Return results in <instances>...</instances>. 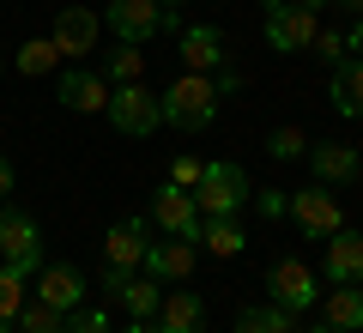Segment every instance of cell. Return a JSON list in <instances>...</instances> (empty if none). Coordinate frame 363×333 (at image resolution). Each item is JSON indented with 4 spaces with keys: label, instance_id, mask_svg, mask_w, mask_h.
Segmentation results:
<instances>
[{
    "label": "cell",
    "instance_id": "cell-1",
    "mask_svg": "<svg viewBox=\"0 0 363 333\" xmlns=\"http://www.w3.org/2000/svg\"><path fill=\"white\" fill-rule=\"evenodd\" d=\"M157 103H164V128H176V133H206L218 121L212 73H182L169 91H157Z\"/></svg>",
    "mask_w": 363,
    "mask_h": 333
},
{
    "label": "cell",
    "instance_id": "cell-2",
    "mask_svg": "<svg viewBox=\"0 0 363 333\" xmlns=\"http://www.w3.org/2000/svg\"><path fill=\"white\" fill-rule=\"evenodd\" d=\"M194 206H200V218H236L255 194H248V176H242V164H206L200 170V182L194 188Z\"/></svg>",
    "mask_w": 363,
    "mask_h": 333
},
{
    "label": "cell",
    "instance_id": "cell-3",
    "mask_svg": "<svg viewBox=\"0 0 363 333\" xmlns=\"http://www.w3.org/2000/svg\"><path fill=\"white\" fill-rule=\"evenodd\" d=\"M0 267H13L18 279L43 273V231H37V218L18 212V206H0Z\"/></svg>",
    "mask_w": 363,
    "mask_h": 333
},
{
    "label": "cell",
    "instance_id": "cell-4",
    "mask_svg": "<svg viewBox=\"0 0 363 333\" xmlns=\"http://www.w3.org/2000/svg\"><path fill=\"white\" fill-rule=\"evenodd\" d=\"M285 218L297 224L303 236H315V243H327L333 231H345V206H339V194L327 188V182H315V188H297V194H285Z\"/></svg>",
    "mask_w": 363,
    "mask_h": 333
},
{
    "label": "cell",
    "instance_id": "cell-5",
    "mask_svg": "<svg viewBox=\"0 0 363 333\" xmlns=\"http://www.w3.org/2000/svg\"><path fill=\"white\" fill-rule=\"evenodd\" d=\"M109 128L128 133V140H145V133H157V121H164V103H157V91H145L140 79L133 85H109Z\"/></svg>",
    "mask_w": 363,
    "mask_h": 333
},
{
    "label": "cell",
    "instance_id": "cell-6",
    "mask_svg": "<svg viewBox=\"0 0 363 333\" xmlns=\"http://www.w3.org/2000/svg\"><path fill=\"white\" fill-rule=\"evenodd\" d=\"M267 291H272V303L291 309V315H303V309L321 303V279H315V267L297 261V255H279L267 267Z\"/></svg>",
    "mask_w": 363,
    "mask_h": 333
},
{
    "label": "cell",
    "instance_id": "cell-7",
    "mask_svg": "<svg viewBox=\"0 0 363 333\" xmlns=\"http://www.w3.org/2000/svg\"><path fill=\"white\" fill-rule=\"evenodd\" d=\"M109 31H116L121 43H152L157 31H176V13L169 6H157V0H109Z\"/></svg>",
    "mask_w": 363,
    "mask_h": 333
},
{
    "label": "cell",
    "instance_id": "cell-8",
    "mask_svg": "<svg viewBox=\"0 0 363 333\" xmlns=\"http://www.w3.org/2000/svg\"><path fill=\"white\" fill-rule=\"evenodd\" d=\"M315 31H321V13H309V6H291V0H272L267 6V49L303 55L315 43Z\"/></svg>",
    "mask_w": 363,
    "mask_h": 333
},
{
    "label": "cell",
    "instance_id": "cell-9",
    "mask_svg": "<svg viewBox=\"0 0 363 333\" xmlns=\"http://www.w3.org/2000/svg\"><path fill=\"white\" fill-rule=\"evenodd\" d=\"M152 218H157V231H169V236H188V243H200V206H194V194L188 188H176V182H164V188L152 194Z\"/></svg>",
    "mask_w": 363,
    "mask_h": 333
},
{
    "label": "cell",
    "instance_id": "cell-10",
    "mask_svg": "<svg viewBox=\"0 0 363 333\" xmlns=\"http://www.w3.org/2000/svg\"><path fill=\"white\" fill-rule=\"evenodd\" d=\"M309 170H315V182L339 188V182H357L363 176V152L345 146V140H309Z\"/></svg>",
    "mask_w": 363,
    "mask_h": 333
},
{
    "label": "cell",
    "instance_id": "cell-11",
    "mask_svg": "<svg viewBox=\"0 0 363 333\" xmlns=\"http://www.w3.org/2000/svg\"><path fill=\"white\" fill-rule=\"evenodd\" d=\"M49 37H55V49H61V55H91V49H97V37H104V13H91V6H61Z\"/></svg>",
    "mask_w": 363,
    "mask_h": 333
},
{
    "label": "cell",
    "instance_id": "cell-12",
    "mask_svg": "<svg viewBox=\"0 0 363 333\" xmlns=\"http://www.w3.org/2000/svg\"><path fill=\"white\" fill-rule=\"evenodd\" d=\"M194 261H200V243L169 236V243H145V261H140V267L152 273L157 285H182L188 273H194Z\"/></svg>",
    "mask_w": 363,
    "mask_h": 333
},
{
    "label": "cell",
    "instance_id": "cell-13",
    "mask_svg": "<svg viewBox=\"0 0 363 333\" xmlns=\"http://www.w3.org/2000/svg\"><path fill=\"white\" fill-rule=\"evenodd\" d=\"M145 261V218H121L104 236V273H133Z\"/></svg>",
    "mask_w": 363,
    "mask_h": 333
},
{
    "label": "cell",
    "instance_id": "cell-14",
    "mask_svg": "<svg viewBox=\"0 0 363 333\" xmlns=\"http://www.w3.org/2000/svg\"><path fill=\"white\" fill-rule=\"evenodd\" d=\"M321 273L333 285H357L363 279V236L357 231H333L327 236V255H321Z\"/></svg>",
    "mask_w": 363,
    "mask_h": 333
},
{
    "label": "cell",
    "instance_id": "cell-15",
    "mask_svg": "<svg viewBox=\"0 0 363 333\" xmlns=\"http://www.w3.org/2000/svg\"><path fill=\"white\" fill-rule=\"evenodd\" d=\"M182 67L188 73H218L224 67V31L218 25H188L182 31Z\"/></svg>",
    "mask_w": 363,
    "mask_h": 333
},
{
    "label": "cell",
    "instance_id": "cell-16",
    "mask_svg": "<svg viewBox=\"0 0 363 333\" xmlns=\"http://www.w3.org/2000/svg\"><path fill=\"white\" fill-rule=\"evenodd\" d=\"M109 297H121V309H128L133 321H157V303H164V291H157L152 273H145V279H133V273H109Z\"/></svg>",
    "mask_w": 363,
    "mask_h": 333
},
{
    "label": "cell",
    "instance_id": "cell-17",
    "mask_svg": "<svg viewBox=\"0 0 363 333\" xmlns=\"http://www.w3.org/2000/svg\"><path fill=\"white\" fill-rule=\"evenodd\" d=\"M61 109H73V116L109 109V79L104 73H61Z\"/></svg>",
    "mask_w": 363,
    "mask_h": 333
},
{
    "label": "cell",
    "instance_id": "cell-18",
    "mask_svg": "<svg viewBox=\"0 0 363 333\" xmlns=\"http://www.w3.org/2000/svg\"><path fill=\"white\" fill-rule=\"evenodd\" d=\"M37 297L49 309H61V315H73V309L85 303V279H79V267H43L37 273Z\"/></svg>",
    "mask_w": 363,
    "mask_h": 333
},
{
    "label": "cell",
    "instance_id": "cell-19",
    "mask_svg": "<svg viewBox=\"0 0 363 333\" xmlns=\"http://www.w3.org/2000/svg\"><path fill=\"white\" fill-rule=\"evenodd\" d=\"M157 327L164 333H206V303L194 291H164L157 303Z\"/></svg>",
    "mask_w": 363,
    "mask_h": 333
},
{
    "label": "cell",
    "instance_id": "cell-20",
    "mask_svg": "<svg viewBox=\"0 0 363 333\" xmlns=\"http://www.w3.org/2000/svg\"><path fill=\"white\" fill-rule=\"evenodd\" d=\"M327 91H333V109H339V116L363 121V61H357V55L333 61V79H327Z\"/></svg>",
    "mask_w": 363,
    "mask_h": 333
},
{
    "label": "cell",
    "instance_id": "cell-21",
    "mask_svg": "<svg viewBox=\"0 0 363 333\" xmlns=\"http://www.w3.org/2000/svg\"><path fill=\"white\" fill-rule=\"evenodd\" d=\"M321 321L339 333H357L363 327V291L357 285H333V291H321Z\"/></svg>",
    "mask_w": 363,
    "mask_h": 333
},
{
    "label": "cell",
    "instance_id": "cell-22",
    "mask_svg": "<svg viewBox=\"0 0 363 333\" xmlns=\"http://www.w3.org/2000/svg\"><path fill=\"white\" fill-rule=\"evenodd\" d=\"M55 67H61L55 37H30V43H18V49H13V73L18 79H43V73H55Z\"/></svg>",
    "mask_w": 363,
    "mask_h": 333
},
{
    "label": "cell",
    "instance_id": "cell-23",
    "mask_svg": "<svg viewBox=\"0 0 363 333\" xmlns=\"http://www.w3.org/2000/svg\"><path fill=\"white\" fill-rule=\"evenodd\" d=\"M200 243H206V255L236 261V255L248 249V231L236 224V218H206V224H200Z\"/></svg>",
    "mask_w": 363,
    "mask_h": 333
},
{
    "label": "cell",
    "instance_id": "cell-24",
    "mask_svg": "<svg viewBox=\"0 0 363 333\" xmlns=\"http://www.w3.org/2000/svg\"><path fill=\"white\" fill-rule=\"evenodd\" d=\"M236 333H297V315L279 303H248L236 315Z\"/></svg>",
    "mask_w": 363,
    "mask_h": 333
},
{
    "label": "cell",
    "instance_id": "cell-25",
    "mask_svg": "<svg viewBox=\"0 0 363 333\" xmlns=\"http://www.w3.org/2000/svg\"><path fill=\"white\" fill-rule=\"evenodd\" d=\"M13 327L18 333H55V327H67V315H61V309H49L43 297H25V309L13 315Z\"/></svg>",
    "mask_w": 363,
    "mask_h": 333
},
{
    "label": "cell",
    "instance_id": "cell-26",
    "mask_svg": "<svg viewBox=\"0 0 363 333\" xmlns=\"http://www.w3.org/2000/svg\"><path fill=\"white\" fill-rule=\"evenodd\" d=\"M109 85H133V79H145V55H140V43H121L116 55H109Z\"/></svg>",
    "mask_w": 363,
    "mask_h": 333
},
{
    "label": "cell",
    "instance_id": "cell-27",
    "mask_svg": "<svg viewBox=\"0 0 363 333\" xmlns=\"http://www.w3.org/2000/svg\"><path fill=\"white\" fill-rule=\"evenodd\" d=\"M267 152L279 158V164H297V158H309V133H303V128H272L267 133Z\"/></svg>",
    "mask_w": 363,
    "mask_h": 333
},
{
    "label": "cell",
    "instance_id": "cell-28",
    "mask_svg": "<svg viewBox=\"0 0 363 333\" xmlns=\"http://www.w3.org/2000/svg\"><path fill=\"white\" fill-rule=\"evenodd\" d=\"M25 297H30V279H18L13 267H0V321H13L25 309Z\"/></svg>",
    "mask_w": 363,
    "mask_h": 333
},
{
    "label": "cell",
    "instance_id": "cell-29",
    "mask_svg": "<svg viewBox=\"0 0 363 333\" xmlns=\"http://www.w3.org/2000/svg\"><path fill=\"white\" fill-rule=\"evenodd\" d=\"M67 333H116V327H109L104 309H85V303H79L73 315H67Z\"/></svg>",
    "mask_w": 363,
    "mask_h": 333
},
{
    "label": "cell",
    "instance_id": "cell-30",
    "mask_svg": "<svg viewBox=\"0 0 363 333\" xmlns=\"http://www.w3.org/2000/svg\"><path fill=\"white\" fill-rule=\"evenodd\" d=\"M309 55H321L327 67H333V61H345V31H315V43H309Z\"/></svg>",
    "mask_w": 363,
    "mask_h": 333
},
{
    "label": "cell",
    "instance_id": "cell-31",
    "mask_svg": "<svg viewBox=\"0 0 363 333\" xmlns=\"http://www.w3.org/2000/svg\"><path fill=\"white\" fill-rule=\"evenodd\" d=\"M200 170H206V164H200L194 152H176V164H169V182H176V188H194Z\"/></svg>",
    "mask_w": 363,
    "mask_h": 333
},
{
    "label": "cell",
    "instance_id": "cell-32",
    "mask_svg": "<svg viewBox=\"0 0 363 333\" xmlns=\"http://www.w3.org/2000/svg\"><path fill=\"white\" fill-rule=\"evenodd\" d=\"M285 194H291V188H260V194H255L260 218H285Z\"/></svg>",
    "mask_w": 363,
    "mask_h": 333
},
{
    "label": "cell",
    "instance_id": "cell-33",
    "mask_svg": "<svg viewBox=\"0 0 363 333\" xmlns=\"http://www.w3.org/2000/svg\"><path fill=\"white\" fill-rule=\"evenodd\" d=\"M345 55H357V61H363V18L345 31Z\"/></svg>",
    "mask_w": 363,
    "mask_h": 333
},
{
    "label": "cell",
    "instance_id": "cell-34",
    "mask_svg": "<svg viewBox=\"0 0 363 333\" xmlns=\"http://www.w3.org/2000/svg\"><path fill=\"white\" fill-rule=\"evenodd\" d=\"M6 194H13V164L0 158V200H6Z\"/></svg>",
    "mask_w": 363,
    "mask_h": 333
},
{
    "label": "cell",
    "instance_id": "cell-35",
    "mask_svg": "<svg viewBox=\"0 0 363 333\" xmlns=\"http://www.w3.org/2000/svg\"><path fill=\"white\" fill-rule=\"evenodd\" d=\"M121 333H164V327H157V321H128Z\"/></svg>",
    "mask_w": 363,
    "mask_h": 333
},
{
    "label": "cell",
    "instance_id": "cell-36",
    "mask_svg": "<svg viewBox=\"0 0 363 333\" xmlns=\"http://www.w3.org/2000/svg\"><path fill=\"white\" fill-rule=\"evenodd\" d=\"M291 6H309V13H321V6H327V0H291Z\"/></svg>",
    "mask_w": 363,
    "mask_h": 333
},
{
    "label": "cell",
    "instance_id": "cell-37",
    "mask_svg": "<svg viewBox=\"0 0 363 333\" xmlns=\"http://www.w3.org/2000/svg\"><path fill=\"white\" fill-rule=\"evenodd\" d=\"M339 6H345V13H357V18H363V0H339Z\"/></svg>",
    "mask_w": 363,
    "mask_h": 333
},
{
    "label": "cell",
    "instance_id": "cell-38",
    "mask_svg": "<svg viewBox=\"0 0 363 333\" xmlns=\"http://www.w3.org/2000/svg\"><path fill=\"white\" fill-rule=\"evenodd\" d=\"M309 333H339V327H327V321H315V327H309Z\"/></svg>",
    "mask_w": 363,
    "mask_h": 333
},
{
    "label": "cell",
    "instance_id": "cell-39",
    "mask_svg": "<svg viewBox=\"0 0 363 333\" xmlns=\"http://www.w3.org/2000/svg\"><path fill=\"white\" fill-rule=\"evenodd\" d=\"M157 6H169V13H176V6H182V0H157Z\"/></svg>",
    "mask_w": 363,
    "mask_h": 333
},
{
    "label": "cell",
    "instance_id": "cell-40",
    "mask_svg": "<svg viewBox=\"0 0 363 333\" xmlns=\"http://www.w3.org/2000/svg\"><path fill=\"white\" fill-rule=\"evenodd\" d=\"M0 333H13V321H0Z\"/></svg>",
    "mask_w": 363,
    "mask_h": 333
},
{
    "label": "cell",
    "instance_id": "cell-41",
    "mask_svg": "<svg viewBox=\"0 0 363 333\" xmlns=\"http://www.w3.org/2000/svg\"><path fill=\"white\" fill-rule=\"evenodd\" d=\"M0 73H6V55H0Z\"/></svg>",
    "mask_w": 363,
    "mask_h": 333
},
{
    "label": "cell",
    "instance_id": "cell-42",
    "mask_svg": "<svg viewBox=\"0 0 363 333\" xmlns=\"http://www.w3.org/2000/svg\"><path fill=\"white\" fill-rule=\"evenodd\" d=\"M55 333H67V327H55Z\"/></svg>",
    "mask_w": 363,
    "mask_h": 333
},
{
    "label": "cell",
    "instance_id": "cell-43",
    "mask_svg": "<svg viewBox=\"0 0 363 333\" xmlns=\"http://www.w3.org/2000/svg\"><path fill=\"white\" fill-rule=\"evenodd\" d=\"M357 291H363V279H357Z\"/></svg>",
    "mask_w": 363,
    "mask_h": 333
},
{
    "label": "cell",
    "instance_id": "cell-44",
    "mask_svg": "<svg viewBox=\"0 0 363 333\" xmlns=\"http://www.w3.org/2000/svg\"><path fill=\"white\" fill-rule=\"evenodd\" d=\"M267 6H272V0H267Z\"/></svg>",
    "mask_w": 363,
    "mask_h": 333
}]
</instances>
